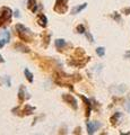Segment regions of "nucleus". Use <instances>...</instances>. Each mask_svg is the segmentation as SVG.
<instances>
[{"label": "nucleus", "instance_id": "f257e3e1", "mask_svg": "<svg viewBox=\"0 0 130 135\" xmlns=\"http://www.w3.org/2000/svg\"><path fill=\"white\" fill-rule=\"evenodd\" d=\"M15 28H16V32H17L18 37L22 41L32 42V40H33V33H32V31L28 27H26L23 24H17Z\"/></svg>", "mask_w": 130, "mask_h": 135}, {"label": "nucleus", "instance_id": "f03ea898", "mask_svg": "<svg viewBox=\"0 0 130 135\" xmlns=\"http://www.w3.org/2000/svg\"><path fill=\"white\" fill-rule=\"evenodd\" d=\"M12 11L9 7H1L0 8V26H5L9 24L11 20Z\"/></svg>", "mask_w": 130, "mask_h": 135}, {"label": "nucleus", "instance_id": "7ed1b4c3", "mask_svg": "<svg viewBox=\"0 0 130 135\" xmlns=\"http://www.w3.org/2000/svg\"><path fill=\"white\" fill-rule=\"evenodd\" d=\"M53 9L56 12H58V14H66L69 9L68 0H56Z\"/></svg>", "mask_w": 130, "mask_h": 135}, {"label": "nucleus", "instance_id": "20e7f679", "mask_svg": "<svg viewBox=\"0 0 130 135\" xmlns=\"http://www.w3.org/2000/svg\"><path fill=\"white\" fill-rule=\"evenodd\" d=\"M62 99L66 104H68L69 106H71V108L74 109V110H77L78 108V103H77V99L75 98L73 95L70 94H64L62 95Z\"/></svg>", "mask_w": 130, "mask_h": 135}, {"label": "nucleus", "instance_id": "39448f33", "mask_svg": "<svg viewBox=\"0 0 130 135\" xmlns=\"http://www.w3.org/2000/svg\"><path fill=\"white\" fill-rule=\"evenodd\" d=\"M102 124L100 122H86V127H87V133L88 134H94L96 131H97Z\"/></svg>", "mask_w": 130, "mask_h": 135}, {"label": "nucleus", "instance_id": "423d86ee", "mask_svg": "<svg viewBox=\"0 0 130 135\" xmlns=\"http://www.w3.org/2000/svg\"><path fill=\"white\" fill-rule=\"evenodd\" d=\"M30 98H31V96L27 92L25 86H20L19 90H18V99H19V101H20V103H23L25 99H30Z\"/></svg>", "mask_w": 130, "mask_h": 135}, {"label": "nucleus", "instance_id": "0eeeda50", "mask_svg": "<svg viewBox=\"0 0 130 135\" xmlns=\"http://www.w3.org/2000/svg\"><path fill=\"white\" fill-rule=\"evenodd\" d=\"M89 59H91V57H86L84 61H82L80 59H79V60H78V59H74V60L69 61L68 63H69L70 65H74V66H77V68H78V66H79V68H82V66H84V65H85L87 62L89 61Z\"/></svg>", "mask_w": 130, "mask_h": 135}, {"label": "nucleus", "instance_id": "6e6552de", "mask_svg": "<svg viewBox=\"0 0 130 135\" xmlns=\"http://www.w3.org/2000/svg\"><path fill=\"white\" fill-rule=\"evenodd\" d=\"M80 98L83 99V101L85 103V106H86V117H89L91 112H92V101L83 95H80Z\"/></svg>", "mask_w": 130, "mask_h": 135}, {"label": "nucleus", "instance_id": "1a4fd4ad", "mask_svg": "<svg viewBox=\"0 0 130 135\" xmlns=\"http://www.w3.org/2000/svg\"><path fill=\"white\" fill-rule=\"evenodd\" d=\"M10 41V33L9 31H5L2 33V38L0 40V49H2L5 44H7Z\"/></svg>", "mask_w": 130, "mask_h": 135}, {"label": "nucleus", "instance_id": "9d476101", "mask_svg": "<svg viewBox=\"0 0 130 135\" xmlns=\"http://www.w3.org/2000/svg\"><path fill=\"white\" fill-rule=\"evenodd\" d=\"M37 23L40 24V26L42 27H47L48 26V18L44 14H39L37 15Z\"/></svg>", "mask_w": 130, "mask_h": 135}, {"label": "nucleus", "instance_id": "9b49d317", "mask_svg": "<svg viewBox=\"0 0 130 135\" xmlns=\"http://www.w3.org/2000/svg\"><path fill=\"white\" fill-rule=\"evenodd\" d=\"M27 8L33 12V14H35V12L37 11V8H39L37 1L36 0H28L27 1Z\"/></svg>", "mask_w": 130, "mask_h": 135}, {"label": "nucleus", "instance_id": "f8f14e48", "mask_svg": "<svg viewBox=\"0 0 130 135\" xmlns=\"http://www.w3.org/2000/svg\"><path fill=\"white\" fill-rule=\"evenodd\" d=\"M54 45H56L58 51H61L67 46V42L64 38H58V40H56V42H54Z\"/></svg>", "mask_w": 130, "mask_h": 135}, {"label": "nucleus", "instance_id": "ddd939ff", "mask_svg": "<svg viewBox=\"0 0 130 135\" xmlns=\"http://www.w3.org/2000/svg\"><path fill=\"white\" fill-rule=\"evenodd\" d=\"M86 7H87V2H84V3H82V5L74 7L73 10H71V14H73V15H77V14H79V12H82Z\"/></svg>", "mask_w": 130, "mask_h": 135}, {"label": "nucleus", "instance_id": "4468645a", "mask_svg": "<svg viewBox=\"0 0 130 135\" xmlns=\"http://www.w3.org/2000/svg\"><path fill=\"white\" fill-rule=\"evenodd\" d=\"M121 116H122V115H121V113H115L114 114V115H113L111 118H110V122H111V124L113 125V126H115L116 124H118L119 123V119H120V118H121Z\"/></svg>", "mask_w": 130, "mask_h": 135}, {"label": "nucleus", "instance_id": "2eb2a0df", "mask_svg": "<svg viewBox=\"0 0 130 135\" xmlns=\"http://www.w3.org/2000/svg\"><path fill=\"white\" fill-rule=\"evenodd\" d=\"M35 109H36L35 107H33V106H31V105L26 104V105H25V107H24V110H23V113L25 114V115H31V114L34 113Z\"/></svg>", "mask_w": 130, "mask_h": 135}, {"label": "nucleus", "instance_id": "dca6fc26", "mask_svg": "<svg viewBox=\"0 0 130 135\" xmlns=\"http://www.w3.org/2000/svg\"><path fill=\"white\" fill-rule=\"evenodd\" d=\"M24 74H25V77H26V79L28 80V82L33 83V81H34V78H33V73L27 69V68H25V69H24Z\"/></svg>", "mask_w": 130, "mask_h": 135}, {"label": "nucleus", "instance_id": "f3484780", "mask_svg": "<svg viewBox=\"0 0 130 135\" xmlns=\"http://www.w3.org/2000/svg\"><path fill=\"white\" fill-rule=\"evenodd\" d=\"M15 49L17 50V51H20V52H23V53H30V49L27 47V46H25L23 44H16L15 45Z\"/></svg>", "mask_w": 130, "mask_h": 135}, {"label": "nucleus", "instance_id": "a211bd4d", "mask_svg": "<svg viewBox=\"0 0 130 135\" xmlns=\"http://www.w3.org/2000/svg\"><path fill=\"white\" fill-rule=\"evenodd\" d=\"M96 54H97L100 57H103L105 55V49H104L103 46H100V47L96 49Z\"/></svg>", "mask_w": 130, "mask_h": 135}, {"label": "nucleus", "instance_id": "6ab92c4d", "mask_svg": "<svg viewBox=\"0 0 130 135\" xmlns=\"http://www.w3.org/2000/svg\"><path fill=\"white\" fill-rule=\"evenodd\" d=\"M76 31H77V33H79V34H85L86 29H85V26H84V25L79 24L78 26L76 27Z\"/></svg>", "mask_w": 130, "mask_h": 135}, {"label": "nucleus", "instance_id": "aec40b11", "mask_svg": "<svg viewBox=\"0 0 130 135\" xmlns=\"http://www.w3.org/2000/svg\"><path fill=\"white\" fill-rule=\"evenodd\" d=\"M112 17H113V19H114L115 22H118V23H121V22H122V19H121V16L118 14V12H113V14H112Z\"/></svg>", "mask_w": 130, "mask_h": 135}, {"label": "nucleus", "instance_id": "412c9836", "mask_svg": "<svg viewBox=\"0 0 130 135\" xmlns=\"http://www.w3.org/2000/svg\"><path fill=\"white\" fill-rule=\"evenodd\" d=\"M85 35H86V37H87V40H88L89 42H91V43H94V37L93 36H92V34L89 33V32H85Z\"/></svg>", "mask_w": 130, "mask_h": 135}, {"label": "nucleus", "instance_id": "4be33fe9", "mask_svg": "<svg viewBox=\"0 0 130 135\" xmlns=\"http://www.w3.org/2000/svg\"><path fill=\"white\" fill-rule=\"evenodd\" d=\"M50 38H51V35H50V34H48L47 36H45V38H44V46H48L49 45V43H50Z\"/></svg>", "mask_w": 130, "mask_h": 135}, {"label": "nucleus", "instance_id": "5701e85b", "mask_svg": "<svg viewBox=\"0 0 130 135\" xmlns=\"http://www.w3.org/2000/svg\"><path fill=\"white\" fill-rule=\"evenodd\" d=\"M125 109H127L128 113H130V98L127 100V104H125Z\"/></svg>", "mask_w": 130, "mask_h": 135}, {"label": "nucleus", "instance_id": "b1692460", "mask_svg": "<svg viewBox=\"0 0 130 135\" xmlns=\"http://www.w3.org/2000/svg\"><path fill=\"white\" fill-rule=\"evenodd\" d=\"M5 82H6V84H7V87H10V86H11V83H10V78H9V77H6V78H5Z\"/></svg>", "mask_w": 130, "mask_h": 135}, {"label": "nucleus", "instance_id": "393cba45", "mask_svg": "<svg viewBox=\"0 0 130 135\" xmlns=\"http://www.w3.org/2000/svg\"><path fill=\"white\" fill-rule=\"evenodd\" d=\"M122 12H123V14H125V15H130V7H128V8H123V9H122Z\"/></svg>", "mask_w": 130, "mask_h": 135}, {"label": "nucleus", "instance_id": "a878e982", "mask_svg": "<svg viewBox=\"0 0 130 135\" xmlns=\"http://www.w3.org/2000/svg\"><path fill=\"white\" fill-rule=\"evenodd\" d=\"M14 15H15V17H16V18H19V17H20L19 10H18V9H16V10H15V12H14Z\"/></svg>", "mask_w": 130, "mask_h": 135}, {"label": "nucleus", "instance_id": "bb28decb", "mask_svg": "<svg viewBox=\"0 0 130 135\" xmlns=\"http://www.w3.org/2000/svg\"><path fill=\"white\" fill-rule=\"evenodd\" d=\"M124 57L125 59H130V51H128V52L124 53Z\"/></svg>", "mask_w": 130, "mask_h": 135}, {"label": "nucleus", "instance_id": "cd10ccee", "mask_svg": "<svg viewBox=\"0 0 130 135\" xmlns=\"http://www.w3.org/2000/svg\"><path fill=\"white\" fill-rule=\"evenodd\" d=\"M5 62H6V60L3 59V56L1 55V54H0V64H1V63H5Z\"/></svg>", "mask_w": 130, "mask_h": 135}]
</instances>
